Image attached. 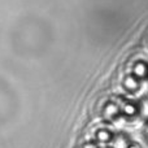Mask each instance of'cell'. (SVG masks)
Instances as JSON below:
<instances>
[{
  "label": "cell",
  "instance_id": "6da1fadb",
  "mask_svg": "<svg viewBox=\"0 0 148 148\" xmlns=\"http://www.w3.org/2000/svg\"><path fill=\"white\" fill-rule=\"evenodd\" d=\"M121 114L125 117H136L140 116V107L134 101H125L121 105Z\"/></svg>",
  "mask_w": 148,
  "mask_h": 148
},
{
  "label": "cell",
  "instance_id": "7a4b0ae2",
  "mask_svg": "<svg viewBox=\"0 0 148 148\" xmlns=\"http://www.w3.org/2000/svg\"><path fill=\"white\" fill-rule=\"evenodd\" d=\"M133 75H135L136 78L140 79V81L148 79V62L147 61H138L136 64H134Z\"/></svg>",
  "mask_w": 148,
  "mask_h": 148
},
{
  "label": "cell",
  "instance_id": "3957f363",
  "mask_svg": "<svg viewBox=\"0 0 148 148\" xmlns=\"http://www.w3.org/2000/svg\"><path fill=\"white\" fill-rule=\"evenodd\" d=\"M140 83H142L140 79H138L135 75H133V74L127 75L125 78V81H123V86H125V88L130 92L138 91V90L140 88Z\"/></svg>",
  "mask_w": 148,
  "mask_h": 148
},
{
  "label": "cell",
  "instance_id": "277c9868",
  "mask_svg": "<svg viewBox=\"0 0 148 148\" xmlns=\"http://www.w3.org/2000/svg\"><path fill=\"white\" fill-rule=\"evenodd\" d=\"M96 138H97V142H100V143L108 144L113 140V134L110 133L109 130H107V129H101V130L97 133Z\"/></svg>",
  "mask_w": 148,
  "mask_h": 148
},
{
  "label": "cell",
  "instance_id": "5b68a950",
  "mask_svg": "<svg viewBox=\"0 0 148 148\" xmlns=\"http://www.w3.org/2000/svg\"><path fill=\"white\" fill-rule=\"evenodd\" d=\"M139 107H140V117H143L146 123H148V96L139 103Z\"/></svg>",
  "mask_w": 148,
  "mask_h": 148
},
{
  "label": "cell",
  "instance_id": "8992f818",
  "mask_svg": "<svg viewBox=\"0 0 148 148\" xmlns=\"http://www.w3.org/2000/svg\"><path fill=\"white\" fill-rule=\"evenodd\" d=\"M126 148H142V146L139 143H136V142H129Z\"/></svg>",
  "mask_w": 148,
  "mask_h": 148
},
{
  "label": "cell",
  "instance_id": "52a82bcc",
  "mask_svg": "<svg viewBox=\"0 0 148 148\" xmlns=\"http://www.w3.org/2000/svg\"><path fill=\"white\" fill-rule=\"evenodd\" d=\"M144 138H146V140L148 143V123H146V129H144Z\"/></svg>",
  "mask_w": 148,
  "mask_h": 148
}]
</instances>
